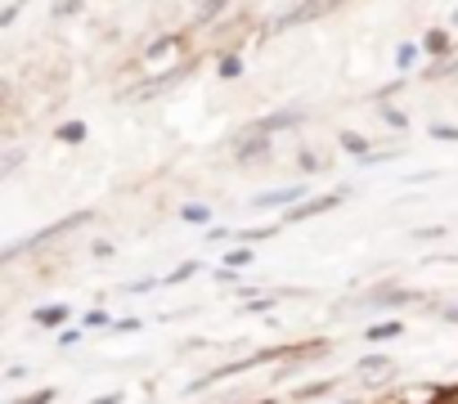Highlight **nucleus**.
<instances>
[{
  "label": "nucleus",
  "mask_w": 458,
  "mask_h": 404,
  "mask_svg": "<svg viewBox=\"0 0 458 404\" xmlns=\"http://www.w3.org/2000/svg\"><path fill=\"white\" fill-rule=\"evenodd\" d=\"M225 5H229V0H202V10H198V23H211V19H216V14H220Z\"/></svg>",
  "instance_id": "20"
},
{
  "label": "nucleus",
  "mask_w": 458,
  "mask_h": 404,
  "mask_svg": "<svg viewBox=\"0 0 458 404\" xmlns=\"http://www.w3.org/2000/svg\"><path fill=\"white\" fill-rule=\"evenodd\" d=\"M86 328H113V319H108L104 310H90V315H86Z\"/></svg>",
  "instance_id": "26"
},
{
  "label": "nucleus",
  "mask_w": 458,
  "mask_h": 404,
  "mask_svg": "<svg viewBox=\"0 0 458 404\" xmlns=\"http://www.w3.org/2000/svg\"><path fill=\"white\" fill-rule=\"evenodd\" d=\"M86 130H90L86 122H64V126L55 130V139H59V144H81V139H86Z\"/></svg>",
  "instance_id": "10"
},
{
  "label": "nucleus",
  "mask_w": 458,
  "mask_h": 404,
  "mask_svg": "<svg viewBox=\"0 0 458 404\" xmlns=\"http://www.w3.org/2000/svg\"><path fill=\"white\" fill-rule=\"evenodd\" d=\"M360 373H391V359L386 355H364L360 359Z\"/></svg>",
  "instance_id": "17"
},
{
  "label": "nucleus",
  "mask_w": 458,
  "mask_h": 404,
  "mask_svg": "<svg viewBox=\"0 0 458 404\" xmlns=\"http://www.w3.org/2000/svg\"><path fill=\"white\" fill-rule=\"evenodd\" d=\"M72 319V306H64V301H55V306H41V310H32V324L37 328H64Z\"/></svg>",
  "instance_id": "6"
},
{
  "label": "nucleus",
  "mask_w": 458,
  "mask_h": 404,
  "mask_svg": "<svg viewBox=\"0 0 458 404\" xmlns=\"http://www.w3.org/2000/svg\"><path fill=\"white\" fill-rule=\"evenodd\" d=\"M431 139H440V144H458V126H449V122H436V126H431Z\"/></svg>",
  "instance_id": "19"
},
{
  "label": "nucleus",
  "mask_w": 458,
  "mask_h": 404,
  "mask_svg": "<svg viewBox=\"0 0 458 404\" xmlns=\"http://www.w3.org/2000/svg\"><path fill=\"white\" fill-rule=\"evenodd\" d=\"M454 404H458V395H454Z\"/></svg>",
  "instance_id": "32"
},
{
  "label": "nucleus",
  "mask_w": 458,
  "mask_h": 404,
  "mask_svg": "<svg viewBox=\"0 0 458 404\" xmlns=\"http://www.w3.org/2000/svg\"><path fill=\"white\" fill-rule=\"evenodd\" d=\"M301 171H306V175H319V171H328V162H324L319 153L306 148V153H301Z\"/></svg>",
  "instance_id": "18"
},
{
  "label": "nucleus",
  "mask_w": 458,
  "mask_h": 404,
  "mask_svg": "<svg viewBox=\"0 0 458 404\" xmlns=\"http://www.w3.org/2000/svg\"><path fill=\"white\" fill-rule=\"evenodd\" d=\"M418 55H422V46H413V41H404V46L395 50V68H400V72H409V68L418 63Z\"/></svg>",
  "instance_id": "11"
},
{
  "label": "nucleus",
  "mask_w": 458,
  "mask_h": 404,
  "mask_svg": "<svg viewBox=\"0 0 458 404\" xmlns=\"http://www.w3.org/2000/svg\"><path fill=\"white\" fill-rule=\"evenodd\" d=\"M19 10H23V0H10V5L0 10V28H10V23L19 19Z\"/></svg>",
  "instance_id": "22"
},
{
  "label": "nucleus",
  "mask_w": 458,
  "mask_h": 404,
  "mask_svg": "<svg viewBox=\"0 0 458 404\" xmlns=\"http://www.w3.org/2000/svg\"><path fill=\"white\" fill-rule=\"evenodd\" d=\"M243 265H252V248H229L225 252V270H243Z\"/></svg>",
  "instance_id": "14"
},
{
  "label": "nucleus",
  "mask_w": 458,
  "mask_h": 404,
  "mask_svg": "<svg viewBox=\"0 0 458 404\" xmlns=\"http://www.w3.org/2000/svg\"><path fill=\"white\" fill-rule=\"evenodd\" d=\"M198 270H202V265H198V261H180V265H175V270H171V274H166V279H162V283H166V288H171V283H184V279H193V274H198Z\"/></svg>",
  "instance_id": "15"
},
{
  "label": "nucleus",
  "mask_w": 458,
  "mask_h": 404,
  "mask_svg": "<svg viewBox=\"0 0 458 404\" xmlns=\"http://www.w3.org/2000/svg\"><path fill=\"white\" fill-rule=\"evenodd\" d=\"M333 391V382H315V386H301V391H293V400H315V395H328Z\"/></svg>",
  "instance_id": "21"
},
{
  "label": "nucleus",
  "mask_w": 458,
  "mask_h": 404,
  "mask_svg": "<svg viewBox=\"0 0 458 404\" xmlns=\"http://www.w3.org/2000/svg\"><path fill=\"white\" fill-rule=\"evenodd\" d=\"M90 221V212H77V216H64V221H55V225H46V230H37V234H28V239H19V243H10L5 252H0V261H19L23 252H32V248H46V243H55L59 234H72L77 225H86Z\"/></svg>",
  "instance_id": "1"
},
{
  "label": "nucleus",
  "mask_w": 458,
  "mask_h": 404,
  "mask_svg": "<svg viewBox=\"0 0 458 404\" xmlns=\"http://www.w3.org/2000/svg\"><path fill=\"white\" fill-rule=\"evenodd\" d=\"M306 198V184H288V189H270V193H257L252 198V212H275V207H284V212H293L288 202H301Z\"/></svg>",
  "instance_id": "3"
},
{
  "label": "nucleus",
  "mask_w": 458,
  "mask_h": 404,
  "mask_svg": "<svg viewBox=\"0 0 458 404\" xmlns=\"http://www.w3.org/2000/svg\"><path fill=\"white\" fill-rule=\"evenodd\" d=\"M55 400V386H46V391H37V395H23V400H14V404H50Z\"/></svg>",
  "instance_id": "25"
},
{
  "label": "nucleus",
  "mask_w": 458,
  "mask_h": 404,
  "mask_svg": "<svg viewBox=\"0 0 458 404\" xmlns=\"http://www.w3.org/2000/svg\"><path fill=\"white\" fill-rule=\"evenodd\" d=\"M90 404H122V395H117V391H108V395H99V400H90Z\"/></svg>",
  "instance_id": "30"
},
{
  "label": "nucleus",
  "mask_w": 458,
  "mask_h": 404,
  "mask_svg": "<svg viewBox=\"0 0 458 404\" xmlns=\"http://www.w3.org/2000/svg\"><path fill=\"white\" fill-rule=\"evenodd\" d=\"M422 50H427V55H449V37H445V32H427Z\"/></svg>",
  "instance_id": "16"
},
{
  "label": "nucleus",
  "mask_w": 458,
  "mask_h": 404,
  "mask_svg": "<svg viewBox=\"0 0 458 404\" xmlns=\"http://www.w3.org/2000/svg\"><path fill=\"white\" fill-rule=\"evenodd\" d=\"M162 279H135V283H126V292H148V288H157Z\"/></svg>",
  "instance_id": "28"
},
{
  "label": "nucleus",
  "mask_w": 458,
  "mask_h": 404,
  "mask_svg": "<svg viewBox=\"0 0 458 404\" xmlns=\"http://www.w3.org/2000/svg\"><path fill=\"white\" fill-rule=\"evenodd\" d=\"M342 148H346V153H355L360 162L369 157V139H364V135H355V130H342Z\"/></svg>",
  "instance_id": "12"
},
{
  "label": "nucleus",
  "mask_w": 458,
  "mask_h": 404,
  "mask_svg": "<svg viewBox=\"0 0 458 404\" xmlns=\"http://www.w3.org/2000/svg\"><path fill=\"white\" fill-rule=\"evenodd\" d=\"M301 108H279V113H270V117H261L252 130H261V135H275V130H284V126H301Z\"/></svg>",
  "instance_id": "5"
},
{
  "label": "nucleus",
  "mask_w": 458,
  "mask_h": 404,
  "mask_svg": "<svg viewBox=\"0 0 458 404\" xmlns=\"http://www.w3.org/2000/svg\"><path fill=\"white\" fill-rule=\"evenodd\" d=\"M180 50H184V37H180V32H166V37H157V41L144 46V63H166V59L180 55Z\"/></svg>",
  "instance_id": "4"
},
{
  "label": "nucleus",
  "mask_w": 458,
  "mask_h": 404,
  "mask_svg": "<svg viewBox=\"0 0 458 404\" xmlns=\"http://www.w3.org/2000/svg\"><path fill=\"white\" fill-rule=\"evenodd\" d=\"M337 207H342V193H315V198L301 202V207L284 212V225H301V221H310V216H319V212H337Z\"/></svg>",
  "instance_id": "2"
},
{
  "label": "nucleus",
  "mask_w": 458,
  "mask_h": 404,
  "mask_svg": "<svg viewBox=\"0 0 458 404\" xmlns=\"http://www.w3.org/2000/svg\"><path fill=\"white\" fill-rule=\"evenodd\" d=\"M220 77L225 81H239L243 77V59L239 55H220Z\"/></svg>",
  "instance_id": "13"
},
{
  "label": "nucleus",
  "mask_w": 458,
  "mask_h": 404,
  "mask_svg": "<svg viewBox=\"0 0 458 404\" xmlns=\"http://www.w3.org/2000/svg\"><path fill=\"white\" fill-rule=\"evenodd\" d=\"M266 144H270V135H261V130H248V135L239 139L234 157H239V162H248V157H261V153H266Z\"/></svg>",
  "instance_id": "7"
},
{
  "label": "nucleus",
  "mask_w": 458,
  "mask_h": 404,
  "mask_svg": "<svg viewBox=\"0 0 458 404\" xmlns=\"http://www.w3.org/2000/svg\"><path fill=\"white\" fill-rule=\"evenodd\" d=\"M180 221H189V225H207V221H211V207H207V202H184V207H180Z\"/></svg>",
  "instance_id": "9"
},
{
  "label": "nucleus",
  "mask_w": 458,
  "mask_h": 404,
  "mask_svg": "<svg viewBox=\"0 0 458 404\" xmlns=\"http://www.w3.org/2000/svg\"><path fill=\"white\" fill-rule=\"evenodd\" d=\"M382 117H386V126H395V130H404V126H409V117H404L400 108H382Z\"/></svg>",
  "instance_id": "24"
},
{
  "label": "nucleus",
  "mask_w": 458,
  "mask_h": 404,
  "mask_svg": "<svg viewBox=\"0 0 458 404\" xmlns=\"http://www.w3.org/2000/svg\"><path fill=\"white\" fill-rule=\"evenodd\" d=\"M59 346H81V332H77V328H68V332H59Z\"/></svg>",
  "instance_id": "29"
},
{
  "label": "nucleus",
  "mask_w": 458,
  "mask_h": 404,
  "mask_svg": "<svg viewBox=\"0 0 458 404\" xmlns=\"http://www.w3.org/2000/svg\"><path fill=\"white\" fill-rule=\"evenodd\" d=\"M440 319H445V324H458V306H454V310H440Z\"/></svg>",
  "instance_id": "31"
},
{
  "label": "nucleus",
  "mask_w": 458,
  "mask_h": 404,
  "mask_svg": "<svg viewBox=\"0 0 458 404\" xmlns=\"http://www.w3.org/2000/svg\"><path fill=\"white\" fill-rule=\"evenodd\" d=\"M77 10H81V0H55V19H68Z\"/></svg>",
  "instance_id": "23"
},
{
  "label": "nucleus",
  "mask_w": 458,
  "mask_h": 404,
  "mask_svg": "<svg viewBox=\"0 0 458 404\" xmlns=\"http://www.w3.org/2000/svg\"><path fill=\"white\" fill-rule=\"evenodd\" d=\"M404 332V324L400 319H386V324H373L369 332H364V341H391V337H400Z\"/></svg>",
  "instance_id": "8"
},
{
  "label": "nucleus",
  "mask_w": 458,
  "mask_h": 404,
  "mask_svg": "<svg viewBox=\"0 0 458 404\" xmlns=\"http://www.w3.org/2000/svg\"><path fill=\"white\" fill-rule=\"evenodd\" d=\"M229 239H234V230H220V225L207 230V243H229Z\"/></svg>",
  "instance_id": "27"
}]
</instances>
